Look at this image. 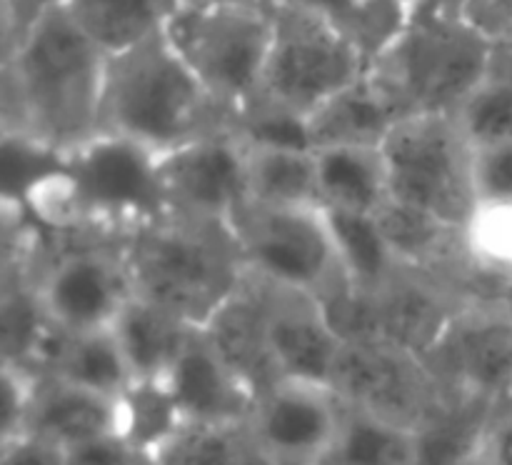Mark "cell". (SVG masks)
<instances>
[{"label":"cell","instance_id":"obj_1","mask_svg":"<svg viewBox=\"0 0 512 465\" xmlns=\"http://www.w3.org/2000/svg\"><path fill=\"white\" fill-rule=\"evenodd\" d=\"M108 53L68 3L45 10L3 53V133L68 153L100 133Z\"/></svg>","mask_w":512,"mask_h":465},{"label":"cell","instance_id":"obj_2","mask_svg":"<svg viewBox=\"0 0 512 465\" xmlns=\"http://www.w3.org/2000/svg\"><path fill=\"white\" fill-rule=\"evenodd\" d=\"M233 128V118L190 73L165 30L108 55L100 133L123 135L158 155Z\"/></svg>","mask_w":512,"mask_h":465},{"label":"cell","instance_id":"obj_3","mask_svg":"<svg viewBox=\"0 0 512 465\" xmlns=\"http://www.w3.org/2000/svg\"><path fill=\"white\" fill-rule=\"evenodd\" d=\"M133 290L203 328L245 278L233 228L165 215L120 238Z\"/></svg>","mask_w":512,"mask_h":465},{"label":"cell","instance_id":"obj_4","mask_svg":"<svg viewBox=\"0 0 512 465\" xmlns=\"http://www.w3.org/2000/svg\"><path fill=\"white\" fill-rule=\"evenodd\" d=\"M498 43L440 0H413L405 28L373 60L378 83L398 118L453 115L490 70Z\"/></svg>","mask_w":512,"mask_h":465},{"label":"cell","instance_id":"obj_5","mask_svg":"<svg viewBox=\"0 0 512 465\" xmlns=\"http://www.w3.org/2000/svg\"><path fill=\"white\" fill-rule=\"evenodd\" d=\"M273 38L260 85V100L305 123L325 100L368 73V60L318 8L275 3Z\"/></svg>","mask_w":512,"mask_h":465},{"label":"cell","instance_id":"obj_6","mask_svg":"<svg viewBox=\"0 0 512 465\" xmlns=\"http://www.w3.org/2000/svg\"><path fill=\"white\" fill-rule=\"evenodd\" d=\"M80 228L98 238H125L170 215L160 155L135 140L98 133L65 153Z\"/></svg>","mask_w":512,"mask_h":465},{"label":"cell","instance_id":"obj_7","mask_svg":"<svg viewBox=\"0 0 512 465\" xmlns=\"http://www.w3.org/2000/svg\"><path fill=\"white\" fill-rule=\"evenodd\" d=\"M165 38L233 123L260 95L273 38L270 10L183 3L165 25Z\"/></svg>","mask_w":512,"mask_h":465},{"label":"cell","instance_id":"obj_8","mask_svg":"<svg viewBox=\"0 0 512 465\" xmlns=\"http://www.w3.org/2000/svg\"><path fill=\"white\" fill-rule=\"evenodd\" d=\"M33 283L45 318L65 333L110 330L135 295L120 240L98 235L48 233Z\"/></svg>","mask_w":512,"mask_h":465},{"label":"cell","instance_id":"obj_9","mask_svg":"<svg viewBox=\"0 0 512 465\" xmlns=\"http://www.w3.org/2000/svg\"><path fill=\"white\" fill-rule=\"evenodd\" d=\"M390 198L463 228L475 208L470 145L453 115L400 118L383 140Z\"/></svg>","mask_w":512,"mask_h":465},{"label":"cell","instance_id":"obj_10","mask_svg":"<svg viewBox=\"0 0 512 465\" xmlns=\"http://www.w3.org/2000/svg\"><path fill=\"white\" fill-rule=\"evenodd\" d=\"M233 235L245 270L280 288L325 298L348 280L320 208L245 203L233 220Z\"/></svg>","mask_w":512,"mask_h":465},{"label":"cell","instance_id":"obj_11","mask_svg":"<svg viewBox=\"0 0 512 465\" xmlns=\"http://www.w3.org/2000/svg\"><path fill=\"white\" fill-rule=\"evenodd\" d=\"M330 388L348 408L410 430H418L445 398L425 358L385 340L343 343Z\"/></svg>","mask_w":512,"mask_h":465},{"label":"cell","instance_id":"obj_12","mask_svg":"<svg viewBox=\"0 0 512 465\" xmlns=\"http://www.w3.org/2000/svg\"><path fill=\"white\" fill-rule=\"evenodd\" d=\"M343 415L330 385L280 378L258 395L245 430L263 465H318L335 448Z\"/></svg>","mask_w":512,"mask_h":465},{"label":"cell","instance_id":"obj_13","mask_svg":"<svg viewBox=\"0 0 512 465\" xmlns=\"http://www.w3.org/2000/svg\"><path fill=\"white\" fill-rule=\"evenodd\" d=\"M170 213L233 228L248 203V145L235 128L218 130L160 155Z\"/></svg>","mask_w":512,"mask_h":465},{"label":"cell","instance_id":"obj_14","mask_svg":"<svg viewBox=\"0 0 512 465\" xmlns=\"http://www.w3.org/2000/svg\"><path fill=\"white\" fill-rule=\"evenodd\" d=\"M425 363L445 393L468 395L490 405L512 395V313L465 303Z\"/></svg>","mask_w":512,"mask_h":465},{"label":"cell","instance_id":"obj_15","mask_svg":"<svg viewBox=\"0 0 512 465\" xmlns=\"http://www.w3.org/2000/svg\"><path fill=\"white\" fill-rule=\"evenodd\" d=\"M255 280L263 295L265 333L278 378L330 385L343 338L335 333L320 298Z\"/></svg>","mask_w":512,"mask_h":465},{"label":"cell","instance_id":"obj_16","mask_svg":"<svg viewBox=\"0 0 512 465\" xmlns=\"http://www.w3.org/2000/svg\"><path fill=\"white\" fill-rule=\"evenodd\" d=\"M373 300L375 340L425 355L440 343L465 300L435 275L400 268Z\"/></svg>","mask_w":512,"mask_h":465},{"label":"cell","instance_id":"obj_17","mask_svg":"<svg viewBox=\"0 0 512 465\" xmlns=\"http://www.w3.org/2000/svg\"><path fill=\"white\" fill-rule=\"evenodd\" d=\"M185 420L245 428L258 393L215 353L213 345L195 330L170 373L165 375Z\"/></svg>","mask_w":512,"mask_h":465},{"label":"cell","instance_id":"obj_18","mask_svg":"<svg viewBox=\"0 0 512 465\" xmlns=\"http://www.w3.org/2000/svg\"><path fill=\"white\" fill-rule=\"evenodd\" d=\"M215 353L255 390L263 393L278 378L265 333V305L258 280L245 270L243 283L203 325Z\"/></svg>","mask_w":512,"mask_h":465},{"label":"cell","instance_id":"obj_19","mask_svg":"<svg viewBox=\"0 0 512 465\" xmlns=\"http://www.w3.org/2000/svg\"><path fill=\"white\" fill-rule=\"evenodd\" d=\"M118 428V398L95 393V390L53 378V375L35 378L23 433L40 435L60 448H70L98 435L118 433Z\"/></svg>","mask_w":512,"mask_h":465},{"label":"cell","instance_id":"obj_20","mask_svg":"<svg viewBox=\"0 0 512 465\" xmlns=\"http://www.w3.org/2000/svg\"><path fill=\"white\" fill-rule=\"evenodd\" d=\"M398 120V113L383 90L370 73H365L358 83L325 100L305 120V140L313 150L380 148Z\"/></svg>","mask_w":512,"mask_h":465},{"label":"cell","instance_id":"obj_21","mask_svg":"<svg viewBox=\"0 0 512 465\" xmlns=\"http://www.w3.org/2000/svg\"><path fill=\"white\" fill-rule=\"evenodd\" d=\"M110 330L128 360L133 380H158L170 373L198 328L170 310L133 295Z\"/></svg>","mask_w":512,"mask_h":465},{"label":"cell","instance_id":"obj_22","mask_svg":"<svg viewBox=\"0 0 512 465\" xmlns=\"http://www.w3.org/2000/svg\"><path fill=\"white\" fill-rule=\"evenodd\" d=\"M315 168L320 208L375 215L390 200L383 148H318Z\"/></svg>","mask_w":512,"mask_h":465},{"label":"cell","instance_id":"obj_23","mask_svg":"<svg viewBox=\"0 0 512 465\" xmlns=\"http://www.w3.org/2000/svg\"><path fill=\"white\" fill-rule=\"evenodd\" d=\"M245 145H248V203L270 205V208H320L313 148L248 143V140Z\"/></svg>","mask_w":512,"mask_h":465},{"label":"cell","instance_id":"obj_24","mask_svg":"<svg viewBox=\"0 0 512 465\" xmlns=\"http://www.w3.org/2000/svg\"><path fill=\"white\" fill-rule=\"evenodd\" d=\"M183 0H68L80 28L108 55L160 35Z\"/></svg>","mask_w":512,"mask_h":465},{"label":"cell","instance_id":"obj_25","mask_svg":"<svg viewBox=\"0 0 512 465\" xmlns=\"http://www.w3.org/2000/svg\"><path fill=\"white\" fill-rule=\"evenodd\" d=\"M495 408L485 400L445 393L418 428V465H475L480 435Z\"/></svg>","mask_w":512,"mask_h":465},{"label":"cell","instance_id":"obj_26","mask_svg":"<svg viewBox=\"0 0 512 465\" xmlns=\"http://www.w3.org/2000/svg\"><path fill=\"white\" fill-rule=\"evenodd\" d=\"M325 460L333 465H418V430L345 405L340 435Z\"/></svg>","mask_w":512,"mask_h":465},{"label":"cell","instance_id":"obj_27","mask_svg":"<svg viewBox=\"0 0 512 465\" xmlns=\"http://www.w3.org/2000/svg\"><path fill=\"white\" fill-rule=\"evenodd\" d=\"M470 148L512 140V53L495 48L493 63L473 93L453 113Z\"/></svg>","mask_w":512,"mask_h":465},{"label":"cell","instance_id":"obj_28","mask_svg":"<svg viewBox=\"0 0 512 465\" xmlns=\"http://www.w3.org/2000/svg\"><path fill=\"white\" fill-rule=\"evenodd\" d=\"M320 210L325 213L330 230H333L348 283L358 290H368V293L383 288L398 273L400 265L390 253L375 215Z\"/></svg>","mask_w":512,"mask_h":465},{"label":"cell","instance_id":"obj_29","mask_svg":"<svg viewBox=\"0 0 512 465\" xmlns=\"http://www.w3.org/2000/svg\"><path fill=\"white\" fill-rule=\"evenodd\" d=\"M293 3L318 8L345 38L353 40L368 65H373V60L398 38L410 15V0H293Z\"/></svg>","mask_w":512,"mask_h":465},{"label":"cell","instance_id":"obj_30","mask_svg":"<svg viewBox=\"0 0 512 465\" xmlns=\"http://www.w3.org/2000/svg\"><path fill=\"white\" fill-rule=\"evenodd\" d=\"M153 465H263L240 425L185 420L153 455Z\"/></svg>","mask_w":512,"mask_h":465},{"label":"cell","instance_id":"obj_31","mask_svg":"<svg viewBox=\"0 0 512 465\" xmlns=\"http://www.w3.org/2000/svg\"><path fill=\"white\" fill-rule=\"evenodd\" d=\"M120 403L118 433L153 460L155 450L185 423L168 380H133Z\"/></svg>","mask_w":512,"mask_h":465},{"label":"cell","instance_id":"obj_32","mask_svg":"<svg viewBox=\"0 0 512 465\" xmlns=\"http://www.w3.org/2000/svg\"><path fill=\"white\" fill-rule=\"evenodd\" d=\"M475 205L512 203V140L470 148Z\"/></svg>","mask_w":512,"mask_h":465},{"label":"cell","instance_id":"obj_33","mask_svg":"<svg viewBox=\"0 0 512 465\" xmlns=\"http://www.w3.org/2000/svg\"><path fill=\"white\" fill-rule=\"evenodd\" d=\"M68 465H153V460L135 448L120 433H105L65 448Z\"/></svg>","mask_w":512,"mask_h":465},{"label":"cell","instance_id":"obj_34","mask_svg":"<svg viewBox=\"0 0 512 465\" xmlns=\"http://www.w3.org/2000/svg\"><path fill=\"white\" fill-rule=\"evenodd\" d=\"M35 378L38 375L18 368V365L3 363V438L23 433Z\"/></svg>","mask_w":512,"mask_h":465},{"label":"cell","instance_id":"obj_35","mask_svg":"<svg viewBox=\"0 0 512 465\" xmlns=\"http://www.w3.org/2000/svg\"><path fill=\"white\" fill-rule=\"evenodd\" d=\"M475 465H512V403L498 405L485 423Z\"/></svg>","mask_w":512,"mask_h":465},{"label":"cell","instance_id":"obj_36","mask_svg":"<svg viewBox=\"0 0 512 465\" xmlns=\"http://www.w3.org/2000/svg\"><path fill=\"white\" fill-rule=\"evenodd\" d=\"M0 465H68L65 448L50 443L33 433H20L3 438L0 443Z\"/></svg>","mask_w":512,"mask_h":465},{"label":"cell","instance_id":"obj_37","mask_svg":"<svg viewBox=\"0 0 512 465\" xmlns=\"http://www.w3.org/2000/svg\"><path fill=\"white\" fill-rule=\"evenodd\" d=\"M460 15L493 43H503L512 30V0H465Z\"/></svg>","mask_w":512,"mask_h":465},{"label":"cell","instance_id":"obj_38","mask_svg":"<svg viewBox=\"0 0 512 465\" xmlns=\"http://www.w3.org/2000/svg\"><path fill=\"white\" fill-rule=\"evenodd\" d=\"M3 3V53L13 48L25 30L55 5H65L68 0H0Z\"/></svg>","mask_w":512,"mask_h":465},{"label":"cell","instance_id":"obj_39","mask_svg":"<svg viewBox=\"0 0 512 465\" xmlns=\"http://www.w3.org/2000/svg\"><path fill=\"white\" fill-rule=\"evenodd\" d=\"M190 5H205V8H243V10H273L275 0H183Z\"/></svg>","mask_w":512,"mask_h":465},{"label":"cell","instance_id":"obj_40","mask_svg":"<svg viewBox=\"0 0 512 465\" xmlns=\"http://www.w3.org/2000/svg\"><path fill=\"white\" fill-rule=\"evenodd\" d=\"M498 45H503V48H508L510 53H512V30H510V35H508V38H505L503 43H498Z\"/></svg>","mask_w":512,"mask_h":465},{"label":"cell","instance_id":"obj_41","mask_svg":"<svg viewBox=\"0 0 512 465\" xmlns=\"http://www.w3.org/2000/svg\"><path fill=\"white\" fill-rule=\"evenodd\" d=\"M318 465H333V463H330V460H323V463H318Z\"/></svg>","mask_w":512,"mask_h":465},{"label":"cell","instance_id":"obj_42","mask_svg":"<svg viewBox=\"0 0 512 465\" xmlns=\"http://www.w3.org/2000/svg\"><path fill=\"white\" fill-rule=\"evenodd\" d=\"M275 3H285V0H275Z\"/></svg>","mask_w":512,"mask_h":465},{"label":"cell","instance_id":"obj_43","mask_svg":"<svg viewBox=\"0 0 512 465\" xmlns=\"http://www.w3.org/2000/svg\"><path fill=\"white\" fill-rule=\"evenodd\" d=\"M508 403H512V395H510V400H508Z\"/></svg>","mask_w":512,"mask_h":465},{"label":"cell","instance_id":"obj_44","mask_svg":"<svg viewBox=\"0 0 512 465\" xmlns=\"http://www.w3.org/2000/svg\"><path fill=\"white\" fill-rule=\"evenodd\" d=\"M410 3H413V0H410Z\"/></svg>","mask_w":512,"mask_h":465}]
</instances>
